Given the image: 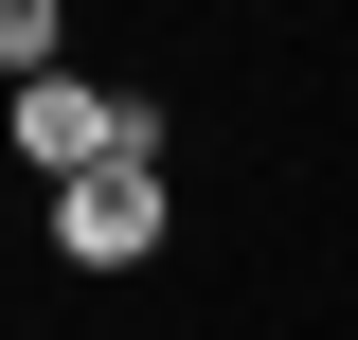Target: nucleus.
Here are the masks:
<instances>
[{
	"mask_svg": "<svg viewBox=\"0 0 358 340\" xmlns=\"http://www.w3.org/2000/svg\"><path fill=\"white\" fill-rule=\"evenodd\" d=\"M18 162L72 197V179H108V162H162V108H126V90H90V72H54V90H18Z\"/></svg>",
	"mask_w": 358,
	"mask_h": 340,
	"instance_id": "f257e3e1",
	"label": "nucleus"
},
{
	"mask_svg": "<svg viewBox=\"0 0 358 340\" xmlns=\"http://www.w3.org/2000/svg\"><path fill=\"white\" fill-rule=\"evenodd\" d=\"M162 162H108V179H72V197H54V251H72V269H143V251H162Z\"/></svg>",
	"mask_w": 358,
	"mask_h": 340,
	"instance_id": "f03ea898",
	"label": "nucleus"
}]
</instances>
